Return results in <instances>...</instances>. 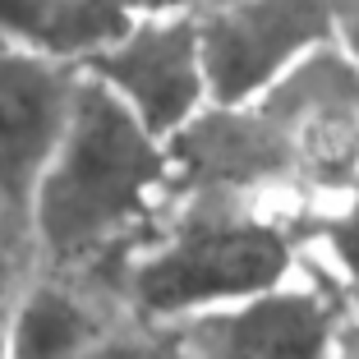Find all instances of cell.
Segmentation results:
<instances>
[{
	"label": "cell",
	"mask_w": 359,
	"mask_h": 359,
	"mask_svg": "<svg viewBox=\"0 0 359 359\" xmlns=\"http://www.w3.org/2000/svg\"><path fill=\"white\" fill-rule=\"evenodd\" d=\"M175 10H189V14H203V10H222V5H231V0H170Z\"/></svg>",
	"instance_id": "14"
},
{
	"label": "cell",
	"mask_w": 359,
	"mask_h": 359,
	"mask_svg": "<svg viewBox=\"0 0 359 359\" xmlns=\"http://www.w3.org/2000/svg\"><path fill=\"white\" fill-rule=\"evenodd\" d=\"M97 5L125 14V19H134V14H157V10H175L170 0H97Z\"/></svg>",
	"instance_id": "11"
},
{
	"label": "cell",
	"mask_w": 359,
	"mask_h": 359,
	"mask_svg": "<svg viewBox=\"0 0 359 359\" xmlns=\"http://www.w3.org/2000/svg\"><path fill=\"white\" fill-rule=\"evenodd\" d=\"M14 304V290H10V276H5V258H0V359H5V318H10Z\"/></svg>",
	"instance_id": "12"
},
{
	"label": "cell",
	"mask_w": 359,
	"mask_h": 359,
	"mask_svg": "<svg viewBox=\"0 0 359 359\" xmlns=\"http://www.w3.org/2000/svg\"><path fill=\"white\" fill-rule=\"evenodd\" d=\"M332 42L359 65V0H337V32Z\"/></svg>",
	"instance_id": "10"
},
{
	"label": "cell",
	"mask_w": 359,
	"mask_h": 359,
	"mask_svg": "<svg viewBox=\"0 0 359 359\" xmlns=\"http://www.w3.org/2000/svg\"><path fill=\"white\" fill-rule=\"evenodd\" d=\"M79 88V65L0 46V208L28 212L32 184L60 143Z\"/></svg>",
	"instance_id": "6"
},
{
	"label": "cell",
	"mask_w": 359,
	"mask_h": 359,
	"mask_svg": "<svg viewBox=\"0 0 359 359\" xmlns=\"http://www.w3.org/2000/svg\"><path fill=\"white\" fill-rule=\"evenodd\" d=\"M106 88L152 138L170 143L208 111L198 55V19L189 10L134 14L97 55L79 65Z\"/></svg>",
	"instance_id": "4"
},
{
	"label": "cell",
	"mask_w": 359,
	"mask_h": 359,
	"mask_svg": "<svg viewBox=\"0 0 359 359\" xmlns=\"http://www.w3.org/2000/svg\"><path fill=\"white\" fill-rule=\"evenodd\" d=\"M194 19L208 106L235 111L258 102L299 60L332 42L337 0H231Z\"/></svg>",
	"instance_id": "3"
},
{
	"label": "cell",
	"mask_w": 359,
	"mask_h": 359,
	"mask_svg": "<svg viewBox=\"0 0 359 359\" xmlns=\"http://www.w3.org/2000/svg\"><path fill=\"white\" fill-rule=\"evenodd\" d=\"M125 23L97 0H0V46L65 65L97 55Z\"/></svg>",
	"instance_id": "8"
},
{
	"label": "cell",
	"mask_w": 359,
	"mask_h": 359,
	"mask_svg": "<svg viewBox=\"0 0 359 359\" xmlns=\"http://www.w3.org/2000/svg\"><path fill=\"white\" fill-rule=\"evenodd\" d=\"M10 226H23V222H19V217H10V212L0 208V258L10 254Z\"/></svg>",
	"instance_id": "15"
},
{
	"label": "cell",
	"mask_w": 359,
	"mask_h": 359,
	"mask_svg": "<svg viewBox=\"0 0 359 359\" xmlns=\"http://www.w3.org/2000/svg\"><path fill=\"white\" fill-rule=\"evenodd\" d=\"M170 359H332L341 337V309L304 276L267 295L212 309L161 327Z\"/></svg>",
	"instance_id": "5"
},
{
	"label": "cell",
	"mask_w": 359,
	"mask_h": 359,
	"mask_svg": "<svg viewBox=\"0 0 359 359\" xmlns=\"http://www.w3.org/2000/svg\"><path fill=\"white\" fill-rule=\"evenodd\" d=\"M332 359H359V327H341V337H337V350H332Z\"/></svg>",
	"instance_id": "13"
},
{
	"label": "cell",
	"mask_w": 359,
	"mask_h": 359,
	"mask_svg": "<svg viewBox=\"0 0 359 359\" xmlns=\"http://www.w3.org/2000/svg\"><path fill=\"white\" fill-rule=\"evenodd\" d=\"M111 332L106 313L79 285L42 276L14 290L5 318V359H74Z\"/></svg>",
	"instance_id": "7"
},
{
	"label": "cell",
	"mask_w": 359,
	"mask_h": 359,
	"mask_svg": "<svg viewBox=\"0 0 359 359\" xmlns=\"http://www.w3.org/2000/svg\"><path fill=\"white\" fill-rule=\"evenodd\" d=\"M299 276L295 244L267 212H198L180 217L157 244L129 263L125 295L152 327L267 295Z\"/></svg>",
	"instance_id": "2"
},
{
	"label": "cell",
	"mask_w": 359,
	"mask_h": 359,
	"mask_svg": "<svg viewBox=\"0 0 359 359\" xmlns=\"http://www.w3.org/2000/svg\"><path fill=\"white\" fill-rule=\"evenodd\" d=\"M74 359H170V341L166 332H120L111 327L97 346H88Z\"/></svg>",
	"instance_id": "9"
},
{
	"label": "cell",
	"mask_w": 359,
	"mask_h": 359,
	"mask_svg": "<svg viewBox=\"0 0 359 359\" xmlns=\"http://www.w3.org/2000/svg\"><path fill=\"white\" fill-rule=\"evenodd\" d=\"M170 180L166 143L79 69L69 120L32 184L23 226L46 263L79 267L152 217Z\"/></svg>",
	"instance_id": "1"
}]
</instances>
